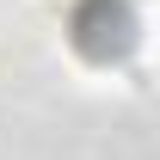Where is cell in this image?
I'll return each instance as SVG.
<instances>
[{"mask_svg":"<svg viewBox=\"0 0 160 160\" xmlns=\"http://www.w3.org/2000/svg\"><path fill=\"white\" fill-rule=\"evenodd\" d=\"M68 37L80 56L92 62H117L136 49V6L129 0H74L68 12Z\"/></svg>","mask_w":160,"mask_h":160,"instance_id":"1","label":"cell"}]
</instances>
